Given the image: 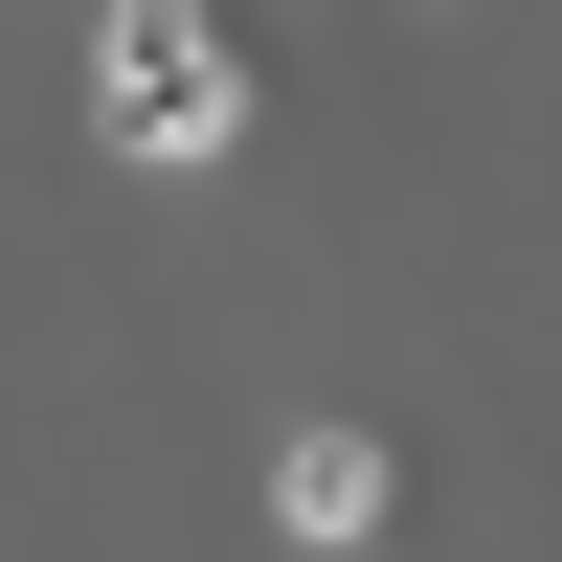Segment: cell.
Wrapping results in <instances>:
<instances>
[{"instance_id": "obj_2", "label": "cell", "mask_w": 562, "mask_h": 562, "mask_svg": "<svg viewBox=\"0 0 562 562\" xmlns=\"http://www.w3.org/2000/svg\"><path fill=\"white\" fill-rule=\"evenodd\" d=\"M270 518H293L315 562H338V540H383V428H293V450H270Z\"/></svg>"}, {"instance_id": "obj_1", "label": "cell", "mask_w": 562, "mask_h": 562, "mask_svg": "<svg viewBox=\"0 0 562 562\" xmlns=\"http://www.w3.org/2000/svg\"><path fill=\"white\" fill-rule=\"evenodd\" d=\"M90 135H113V158H225V135H248V45H225L203 0H113V23H90Z\"/></svg>"}]
</instances>
